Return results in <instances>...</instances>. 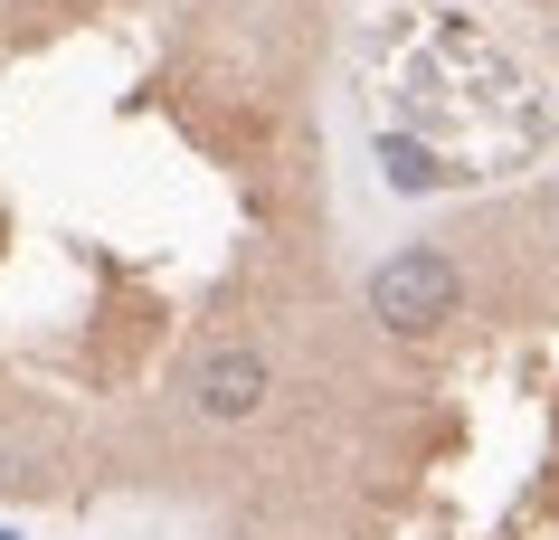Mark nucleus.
<instances>
[{
    "label": "nucleus",
    "instance_id": "obj_1",
    "mask_svg": "<svg viewBox=\"0 0 559 540\" xmlns=\"http://www.w3.org/2000/svg\"><path fill=\"white\" fill-rule=\"evenodd\" d=\"M313 76L323 0H0V493L209 465L190 370L313 285Z\"/></svg>",
    "mask_w": 559,
    "mask_h": 540
},
{
    "label": "nucleus",
    "instance_id": "obj_2",
    "mask_svg": "<svg viewBox=\"0 0 559 540\" xmlns=\"http://www.w3.org/2000/svg\"><path fill=\"white\" fill-rule=\"evenodd\" d=\"M465 303V256L455 247H399L380 275H370V323L389 332V341H417V332H437L445 313Z\"/></svg>",
    "mask_w": 559,
    "mask_h": 540
},
{
    "label": "nucleus",
    "instance_id": "obj_3",
    "mask_svg": "<svg viewBox=\"0 0 559 540\" xmlns=\"http://www.w3.org/2000/svg\"><path fill=\"white\" fill-rule=\"evenodd\" d=\"M275 389H285L275 341H218V351L190 370V418H200L209 436H237V427L275 418Z\"/></svg>",
    "mask_w": 559,
    "mask_h": 540
}]
</instances>
